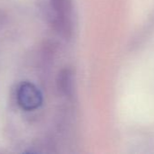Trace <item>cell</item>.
Here are the masks:
<instances>
[{"mask_svg":"<svg viewBox=\"0 0 154 154\" xmlns=\"http://www.w3.org/2000/svg\"><path fill=\"white\" fill-rule=\"evenodd\" d=\"M53 12V24L54 28L64 34L70 36L72 33V1L71 0H49Z\"/></svg>","mask_w":154,"mask_h":154,"instance_id":"cell-1","label":"cell"},{"mask_svg":"<svg viewBox=\"0 0 154 154\" xmlns=\"http://www.w3.org/2000/svg\"><path fill=\"white\" fill-rule=\"evenodd\" d=\"M16 102L24 111H34L43 104V95L39 88L29 81L22 82L16 89Z\"/></svg>","mask_w":154,"mask_h":154,"instance_id":"cell-2","label":"cell"},{"mask_svg":"<svg viewBox=\"0 0 154 154\" xmlns=\"http://www.w3.org/2000/svg\"><path fill=\"white\" fill-rule=\"evenodd\" d=\"M57 88L58 91L66 97H71L74 88V77L73 72L70 69H62L57 76Z\"/></svg>","mask_w":154,"mask_h":154,"instance_id":"cell-3","label":"cell"}]
</instances>
